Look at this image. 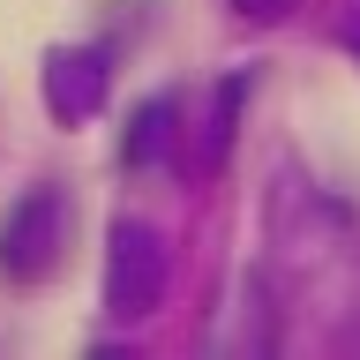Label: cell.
Returning <instances> with one entry per match:
<instances>
[{
    "mask_svg": "<svg viewBox=\"0 0 360 360\" xmlns=\"http://www.w3.org/2000/svg\"><path fill=\"white\" fill-rule=\"evenodd\" d=\"M68 233H75V202L68 188L38 180V188H22L8 202V218H0V270L15 278V285H45L68 255Z\"/></svg>",
    "mask_w": 360,
    "mask_h": 360,
    "instance_id": "1",
    "label": "cell"
},
{
    "mask_svg": "<svg viewBox=\"0 0 360 360\" xmlns=\"http://www.w3.org/2000/svg\"><path fill=\"white\" fill-rule=\"evenodd\" d=\"M165 278H173V248L150 218H112L105 233V315L112 323H143L165 300Z\"/></svg>",
    "mask_w": 360,
    "mask_h": 360,
    "instance_id": "2",
    "label": "cell"
},
{
    "mask_svg": "<svg viewBox=\"0 0 360 360\" xmlns=\"http://www.w3.org/2000/svg\"><path fill=\"white\" fill-rule=\"evenodd\" d=\"M112 90V45H53L45 53V112L53 120H98Z\"/></svg>",
    "mask_w": 360,
    "mask_h": 360,
    "instance_id": "3",
    "label": "cell"
},
{
    "mask_svg": "<svg viewBox=\"0 0 360 360\" xmlns=\"http://www.w3.org/2000/svg\"><path fill=\"white\" fill-rule=\"evenodd\" d=\"M173 150H180V98H143L128 112V128H120V165L128 173H150Z\"/></svg>",
    "mask_w": 360,
    "mask_h": 360,
    "instance_id": "4",
    "label": "cell"
},
{
    "mask_svg": "<svg viewBox=\"0 0 360 360\" xmlns=\"http://www.w3.org/2000/svg\"><path fill=\"white\" fill-rule=\"evenodd\" d=\"M240 15H255V22H278V15H292V0H233Z\"/></svg>",
    "mask_w": 360,
    "mask_h": 360,
    "instance_id": "5",
    "label": "cell"
},
{
    "mask_svg": "<svg viewBox=\"0 0 360 360\" xmlns=\"http://www.w3.org/2000/svg\"><path fill=\"white\" fill-rule=\"evenodd\" d=\"M345 45H353V53H360V22H345Z\"/></svg>",
    "mask_w": 360,
    "mask_h": 360,
    "instance_id": "6",
    "label": "cell"
}]
</instances>
